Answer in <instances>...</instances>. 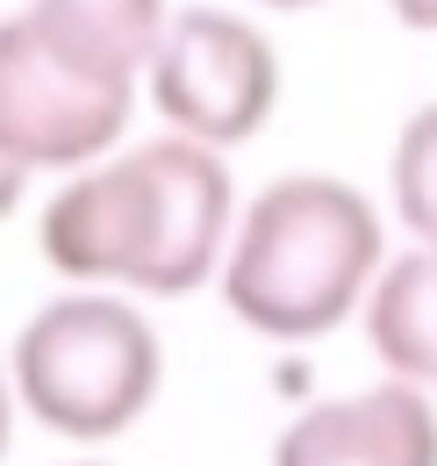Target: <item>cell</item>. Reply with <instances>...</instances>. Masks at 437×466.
<instances>
[{"label":"cell","instance_id":"12","mask_svg":"<svg viewBox=\"0 0 437 466\" xmlns=\"http://www.w3.org/2000/svg\"><path fill=\"white\" fill-rule=\"evenodd\" d=\"M7 438H15V388H7V366H0V460H7Z\"/></svg>","mask_w":437,"mask_h":466},{"label":"cell","instance_id":"10","mask_svg":"<svg viewBox=\"0 0 437 466\" xmlns=\"http://www.w3.org/2000/svg\"><path fill=\"white\" fill-rule=\"evenodd\" d=\"M387 15H394L401 29H423V36H437V0H387Z\"/></svg>","mask_w":437,"mask_h":466},{"label":"cell","instance_id":"9","mask_svg":"<svg viewBox=\"0 0 437 466\" xmlns=\"http://www.w3.org/2000/svg\"><path fill=\"white\" fill-rule=\"evenodd\" d=\"M387 187H394V216H401V230L416 237V244H437V101H423L416 116L401 122Z\"/></svg>","mask_w":437,"mask_h":466},{"label":"cell","instance_id":"5","mask_svg":"<svg viewBox=\"0 0 437 466\" xmlns=\"http://www.w3.org/2000/svg\"><path fill=\"white\" fill-rule=\"evenodd\" d=\"M137 79H108L65 58L29 29V15L0 22V158L22 173H79L108 158L129 129Z\"/></svg>","mask_w":437,"mask_h":466},{"label":"cell","instance_id":"4","mask_svg":"<svg viewBox=\"0 0 437 466\" xmlns=\"http://www.w3.org/2000/svg\"><path fill=\"white\" fill-rule=\"evenodd\" d=\"M144 94L172 137L229 151V144H251L279 108V51L237 7H179L158 29Z\"/></svg>","mask_w":437,"mask_h":466},{"label":"cell","instance_id":"1","mask_svg":"<svg viewBox=\"0 0 437 466\" xmlns=\"http://www.w3.org/2000/svg\"><path fill=\"white\" fill-rule=\"evenodd\" d=\"M229 223H237V187L222 151L187 137H151L65 179L44 201L36 251L79 288L179 301L216 280Z\"/></svg>","mask_w":437,"mask_h":466},{"label":"cell","instance_id":"3","mask_svg":"<svg viewBox=\"0 0 437 466\" xmlns=\"http://www.w3.org/2000/svg\"><path fill=\"white\" fill-rule=\"evenodd\" d=\"M7 388L44 431L72 445L122 438L165 388V351L151 316L108 288L44 301L7 351Z\"/></svg>","mask_w":437,"mask_h":466},{"label":"cell","instance_id":"2","mask_svg":"<svg viewBox=\"0 0 437 466\" xmlns=\"http://www.w3.org/2000/svg\"><path fill=\"white\" fill-rule=\"evenodd\" d=\"M387 258L381 208L330 173H279L244 201L222 244V301L244 330L309 345L337 330Z\"/></svg>","mask_w":437,"mask_h":466},{"label":"cell","instance_id":"8","mask_svg":"<svg viewBox=\"0 0 437 466\" xmlns=\"http://www.w3.org/2000/svg\"><path fill=\"white\" fill-rule=\"evenodd\" d=\"M22 15H29V29L44 44H57L65 58H79L86 72L144 79L172 7L165 0H29Z\"/></svg>","mask_w":437,"mask_h":466},{"label":"cell","instance_id":"7","mask_svg":"<svg viewBox=\"0 0 437 466\" xmlns=\"http://www.w3.org/2000/svg\"><path fill=\"white\" fill-rule=\"evenodd\" d=\"M366 345L394 380H437V244H409L366 280Z\"/></svg>","mask_w":437,"mask_h":466},{"label":"cell","instance_id":"11","mask_svg":"<svg viewBox=\"0 0 437 466\" xmlns=\"http://www.w3.org/2000/svg\"><path fill=\"white\" fill-rule=\"evenodd\" d=\"M22 194H29V173L0 158V216H15V208H22Z\"/></svg>","mask_w":437,"mask_h":466},{"label":"cell","instance_id":"13","mask_svg":"<svg viewBox=\"0 0 437 466\" xmlns=\"http://www.w3.org/2000/svg\"><path fill=\"white\" fill-rule=\"evenodd\" d=\"M266 7H287V15H294V7H323V0H266Z\"/></svg>","mask_w":437,"mask_h":466},{"label":"cell","instance_id":"6","mask_svg":"<svg viewBox=\"0 0 437 466\" xmlns=\"http://www.w3.org/2000/svg\"><path fill=\"white\" fill-rule=\"evenodd\" d=\"M273 466H437V402L387 373L381 388L301 409L279 431Z\"/></svg>","mask_w":437,"mask_h":466}]
</instances>
